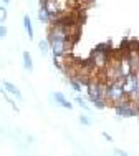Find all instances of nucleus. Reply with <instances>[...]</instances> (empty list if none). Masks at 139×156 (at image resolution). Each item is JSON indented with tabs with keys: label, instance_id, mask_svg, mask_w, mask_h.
Here are the masks:
<instances>
[{
	"label": "nucleus",
	"instance_id": "f257e3e1",
	"mask_svg": "<svg viewBox=\"0 0 139 156\" xmlns=\"http://www.w3.org/2000/svg\"><path fill=\"white\" fill-rule=\"evenodd\" d=\"M48 42H50V48L55 57V60H60L65 55L71 50L73 47V38H65V37H55V35H48Z\"/></svg>",
	"mask_w": 139,
	"mask_h": 156
},
{
	"label": "nucleus",
	"instance_id": "f03ea898",
	"mask_svg": "<svg viewBox=\"0 0 139 156\" xmlns=\"http://www.w3.org/2000/svg\"><path fill=\"white\" fill-rule=\"evenodd\" d=\"M126 96H127V95L124 93L123 83H106L104 98L108 100L109 103H113V105H116V103L123 101V100H127Z\"/></svg>",
	"mask_w": 139,
	"mask_h": 156
},
{
	"label": "nucleus",
	"instance_id": "7ed1b4c3",
	"mask_svg": "<svg viewBox=\"0 0 139 156\" xmlns=\"http://www.w3.org/2000/svg\"><path fill=\"white\" fill-rule=\"evenodd\" d=\"M114 110H116V115L121 118H131V116H139V106L133 100H123V101L116 103L114 105Z\"/></svg>",
	"mask_w": 139,
	"mask_h": 156
},
{
	"label": "nucleus",
	"instance_id": "20e7f679",
	"mask_svg": "<svg viewBox=\"0 0 139 156\" xmlns=\"http://www.w3.org/2000/svg\"><path fill=\"white\" fill-rule=\"evenodd\" d=\"M136 87H137V73H129V75H126L124 78V83H123V88H124V93L127 96H131L136 91Z\"/></svg>",
	"mask_w": 139,
	"mask_h": 156
},
{
	"label": "nucleus",
	"instance_id": "39448f33",
	"mask_svg": "<svg viewBox=\"0 0 139 156\" xmlns=\"http://www.w3.org/2000/svg\"><path fill=\"white\" fill-rule=\"evenodd\" d=\"M52 98H53V101L56 103L58 106H61V108H66V110H70V111L73 110V105L66 100V96H65L63 93H60V91H53V93H52Z\"/></svg>",
	"mask_w": 139,
	"mask_h": 156
},
{
	"label": "nucleus",
	"instance_id": "423d86ee",
	"mask_svg": "<svg viewBox=\"0 0 139 156\" xmlns=\"http://www.w3.org/2000/svg\"><path fill=\"white\" fill-rule=\"evenodd\" d=\"M2 85H3V90H5V91H7V93H8V95L15 96L17 100H20V101H22V100H23V96H22V91L18 90V88H17V87H15V85H13V83H10V81H3Z\"/></svg>",
	"mask_w": 139,
	"mask_h": 156
},
{
	"label": "nucleus",
	"instance_id": "0eeeda50",
	"mask_svg": "<svg viewBox=\"0 0 139 156\" xmlns=\"http://www.w3.org/2000/svg\"><path fill=\"white\" fill-rule=\"evenodd\" d=\"M23 27H25V32H27L28 38L33 40V37H35V33H33V25H32V20H30V17H28V15L23 17Z\"/></svg>",
	"mask_w": 139,
	"mask_h": 156
},
{
	"label": "nucleus",
	"instance_id": "6e6552de",
	"mask_svg": "<svg viewBox=\"0 0 139 156\" xmlns=\"http://www.w3.org/2000/svg\"><path fill=\"white\" fill-rule=\"evenodd\" d=\"M23 68L27 70V72H32V70H33V62H32L30 51H23Z\"/></svg>",
	"mask_w": 139,
	"mask_h": 156
},
{
	"label": "nucleus",
	"instance_id": "1a4fd4ad",
	"mask_svg": "<svg viewBox=\"0 0 139 156\" xmlns=\"http://www.w3.org/2000/svg\"><path fill=\"white\" fill-rule=\"evenodd\" d=\"M38 20L43 22V23H48V22L52 20V15L45 10V7H40L38 9Z\"/></svg>",
	"mask_w": 139,
	"mask_h": 156
},
{
	"label": "nucleus",
	"instance_id": "9d476101",
	"mask_svg": "<svg viewBox=\"0 0 139 156\" xmlns=\"http://www.w3.org/2000/svg\"><path fill=\"white\" fill-rule=\"evenodd\" d=\"M38 48H40V51H42L43 55L48 53V50H50V42H48V38H46V40H42V42L38 43Z\"/></svg>",
	"mask_w": 139,
	"mask_h": 156
},
{
	"label": "nucleus",
	"instance_id": "9b49d317",
	"mask_svg": "<svg viewBox=\"0 0 139 156\" xmlns=\"http://www.w3.org/2000/svg\"><path fill=\"white\" fill-rule=\"evenodd\" d=\"M75 103H76L78 106H81L83 110H90V105H88V103L81 98V96H76V98H75Z\"/></svg>",
	"mask_w": 139,
	"mask_h": 156
},
{
	"label": "nucleus",
	"instance_id": "f8f14e48",
	"mask_svg": "<svg viewBox=\"0 0 139 156\" xmlns=\"http://www.w3.org/2000/svg\"><path fill=\"white\" fill-rule=\"evenodd\" d=\"M80 123L85 125V126H90L91 125V120L88 116H85V115H81V116H80Z\"/></svg>",
	"mask_w": 139,
	"mask_h": 156
},
{
	"label": "nucleus",
	"instance_id": "ddd939ff",
	"mask_svg": "<svg viewBox=\"0 0 139 156\" xmlns=\"http://www.w3.org/2000/svg\"><path fill=\"white\" fill-rule=\"evenodd\" d=\"M7 32H8V30H7V27L3 23H0V40H3L7 37Z\"/></svg>",
	"mask_w": 139,
	"mask_h": 156
},
{
	"label": "nucleus",
	"instance_id": "4468645a",
	"mask_svg": "<svg viewBox=\"0 0 139 156\" xmlns=\"http://www.w3.org/2000/svg\"><path fill=\"white\" fill-rule=\"evenodd\" d=\"M5 20H7V10L3 7H0V23H3Z\"/></svg>",
	"mask_w": 139,
	"mask_h": 156
},
{
	"label": "nucleus",
	"instance_id": "2eb2a0df",
	"mask_svg": "<svg viewBox=\"0 0 139 156\" xmlns=\"http://www.w3.org/2000/svg\"><path fill=\"white\" fill-rule=\"evenodd\" d=\"M114 153L116 154H121V156H126V151H123V150H114Z\"/></svg>",
	"mask_w": 139,
	"mask_h": 156
},
{
	"label": "nucleus",
	"instance_id": "dca6fc26",
	"mask_svg": "<svg viewBox=\"0 0 139 156\" xmlns=\"http://www.w3.org/2000/svg\"><path fill=\"white\" fill-rule=\"evenodd\" d=\"M103 136H104V140H106V141H113V138L108 135V133H103Z\"/></svg>",
	"mask_w": 139,
	"mask_h": 156
},
{
	"label": "nucleus",
	"instance_id": "f3484780",
	"mask_svg": "<svg viewBox=\"0 0 139 156\" xmlns=\"http://www.w3.org/2000/svg\"><path fill=\"white\" fill-rule=\"evenodd\" d=\"M2 2H3V3H10L12 0H2Z\"/></svg>",
	"mask_w": 139,
	"mask_h": 156
}]
</instances>
